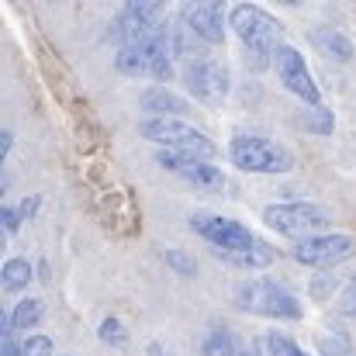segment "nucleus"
Segmentation results:
<instances>
[{
    "mask_svg": "<svg viewBox=\"0 0 356 356\" xmlns=\"http://www.w3.org/2000/svg\"><path fill=\"white\" fill-rule=\"evenodd\" d=\"M336 124V115L329 108H305V128L308 131H318V135H329Z\"/></svg>",
    "mask_w": 356,
    "mask_h": 356,
    "instance_id": "23",
    "label": "nucleus"
},
{
    "mask_svg": "<svg viewBox=\"0 0 356 356\" xmlns=\"http://www.w3.org/2000/svg\"><path fill=\"white\" fill-rule=\"evenodd\" d=\"M242 356H312L305 353L287 332H263L249 343V350H242Z\"/></svg>",
    "mask_w": 356,
    "mask_h": 356,
    "instance_id": "14",
    "label": "nucleus"
},
{
    "mask_svg": "<svg viewBox=\"0 0 356 356\" xmlns=\"http://www.w3.org/2000/svg\"><path fill=\"white\" fill-rule=\"evenodd\" d=\"M142 135L149 142H156L163 152H180V156H194V159H208V163L218 152V145L204 131H197L194 124H187L180 118H145L142 121Z\"/></svg>",
    "mask_w": 356,
    "mask_h": 356,
    "instance_id": "3",
    "label": "nucleus"
},
{
    "mask_svg": "<svg viewBox=\"0 0 356 356\" xmlns=\"http://www.w3.org/2000/svg\"><path fill=\"white\" fill-rule=\"evenodd\" d=\"M236 305L249 315L273 318V322H298L305 315L301 301L273 280H245L236 291Z\"/></svg>",
    "mask_w": 356,
    "mask_h": 356,
    "instance_id": "2",
    "label": "nucleus"
},
{
    "mask_svg": "<svg viewBox=\"0 0 356 356\" xmlns=\"http://www.w3.org/2000/svg\"><path fill=\"white\" fill-rule=\"evenodd\" d=\"M0 329H3V339H0V353L3 356H21L24 343H17L14 329H10V318H0Z\"/></svg>",
    "mask_w": 356,
    "mask_h": 356,
    "instance_id": "25",
    "label": "nucleus"
},
{
    "mask_svg": "<svg viewBox=\"0 0 356 356\" xmlns=\"http://www.w3.org/2000/svg\"><path fill=\"white\" fill-rule=\"evenodd\" d=\"M318 353L322 356H350L353 353V343L346 332H322L318 336Z\"/></svg>",
    "mask_w": 356,
    "mask_h": 356,
    "instance_id": "21",
    "label": "nucleus"
},
{
    "mask_svg": "<svg viewBox=\"0 0 356 356\" xmlns=\"http://www.w3.org/2000/svg\"><path fill=\"white\" fill-rule=\"evenodd\" d=\"M229 156L245 173H287L294 166V156L266 135H236Z\"/></svg>",
    "mask_w": 356,
    "mask_h": 356,
    "instance_id": "5",
    "label": "nucleus"
},
{
    "mask_svg": "<svg viewBox=\"0 0 356 356\" xmlns=\"http://www.w3.org/2000/svg\"><path fill=\"white\" fill-rule=\"evenodd\" d=\"M0 284H3V291H24L28 284H31V263L28 259H7L3 263V270H0Z\"/></svg>",
    "mask_w": 356,
    "mask_h": 356,
    "instance_id": "20",
    "label": "nucleus"
},
{
    "mask_svg": "<svg viewBox=\"0 0 356 356\" xmlns=\"http://www.w3.org/2000/svg\"><path fill=\"white\" fill-rule=\"evenodd\" d=\"M263 225L280 232V236L294 238H312L322 236V229L332 225V215L322 204H308V201H284V204H266L263 208Z\"/></svg>",
    "mask_w": 356,
    "mask_h": 356,
    "instance_id": "4",
    "label": "nucleus"
},
{
    "mask_svg": "<svg viewBox=\"0 0 356 356\" xmlns=\"http://www.w3.org/2000/svg\"><path fill=\"white\" fill-rule=\"evenodd\" d=\"M229 24L249 56V70H266V63L284 45V24L256 3H236L229 10Z\"/></svg>",
    "mask_w": 356,
    "mask_h": 356,
    "instance_id": "1",
    "label": "nucleus"
},
{
    "mask_svg": "<svg viewBox=\"0 0 356 356\" xmlns=\"http://www.w3.org/2000/svg\"><path fill=\"white\" fill-rule=\"evenodd\" d=\"M191 229L201 238H208L215 245V252H236V249H249V245L259 242L242 222L225 218V215H194Z\"/></svg>",
    "mask_w": 356,
    "mask_h": 356,
    "instance_id": "10",
    "label": "nucleus"
},
{
    "mask_svg": "<svg viewBox=\"0 0 356 356\" xmlns=\"http://www.w3.org/2000/svg\"><path fill=\"white\" fill-rule=\"evenodd\" d=\"M142 111L149 115V118H177V115H184L187 111V104H184V97L180 94H173L170 87H149L145 94H142Z\"/></svg>",
    "mask_w": 356,
    "mask_h": 356,
    "instance_id": "13",
    "label": "nucleus"
},
{
    "mask_svg": "<svg viewBox=\"0 0 356 356\" xmlns=\"http://www.w3.org/2000/svg\"><path fill=\"white\" fill-rule=\"evenodd\" d=\"M156 163L163 170L177 173L180 180L194 184L197 191H218V187H225V173L215 163H208V159H194V156H180V152H163L159 149Z\"/></svg>",
    "mask_w": 356,
    "mask_h": 356,
    "instance_id": "11",
    "label": "nucleus"
},
{
    "mask_svg": "<svg viewBox=\"0 0 356 356\" xmlns=\"http://www.w3.org/2000/svg\"><path fill=\"white\" fill-rule=\"evenodd\" d=\"M184 87L201 101V104H222L232 90V76L222 63L208 59V56H194L184 66Z\"/></svg>",
    "mask_w": 356,
    "mask_h": 356,
    "instance_id": "8",
    "label": "nucleus"
},
{
    "mask_svg": "<svg viewBox=\"0 0 356 356\" xmlns=\"http://www.w3.org/2000/svg\"><path fill=\"white\" fill-rule=\"evenodd\" d=\"M10 329L14 332H28V329H35L42 318H45V305L38 301V298H24V301H17L14 308H10Z\"/></svg>",
    "mask_w": 356,
    "mask_h": 356,
    "instance_id": "18",
    "label": "nucleus"
},
{
    "mask_svg": "<svg viewBox=\"0 0 356 356\" xmlns=\"http://www.w3.org/2000/svg\"><path fill=\"white\" fill-rule=\"evenodd\" d=\"M166 263L177 270V273H184V277H191V273H197V263L191 259V256H184L180 249H170L166 252Z\"/></svg>",
    "mask_w": 356,
    "mask_h": 356,
    "instance_id": "27",
    "label": "nucleus"
},
{
    "mask_svg": "<svg viewBox=\"0 0 356 356\" xmlns=\"http://www.w3.org/2000/svg\"><path fill=\"white\" fill-rule=\"evenodd\" d=\"M201 356H242V350L229 329H211L201 339Z\"/></svg>",
    "mask_w": 356,
    "mask_h": 356,
    "instance_id": "19",
    "label": "nucleus"
},
{
    "mask_svg": "<svg viewBox=\"0 0 356 356\" xmlns=\"http://www.w3.org/2000/svg\"><path fill=\"white\" fill-rule=\"evenodd\" d=\"M97 336H101L104 346H118V350L128 346V329H124L121 318H104V322L97 325Z\"/></svg>",
    "mask_w": 356,
    "mask_h": 356,
    "instance_id": "22",
    "label": "nucleus"
},
{
    "mask_svg": "<svg viewBox=\"0 0 356 356\" xmlns=\"http://www.w3.org/2000/svg\"><path fill=\"white\" fill-rule=\"evenodd\" d=\"M38 204H42V197H24V201H21V208H17V211H21V218H31V215L38 211Z\"/></svg>",
    "mask_w": 356,
    "mask_h": 356,
    "instance_id": "29",
    "label": "nucleus"
},
{
    "mask_svg": "<svg viewBox=\"0 0 356 356\" xmlns=\"http://www.w3.org/2000/svg\"><path fill=\"white\" fill-rule=\"evenodd\" d=\"M315 45H318L325 56L339 59V63L353 59V42H350L343 31H336V28H315Z\"/></svg>",
    "mask_w": 356,
    "mask_h": 356,
    "instance_id": "17",
    "label": "nucleus"
},
{
    "mask_svg": "<svg viewBox=\"0 0 356 356\" xmlns=\"http://www.w3.org/2000/svg\"><path fill=\"white\" fill-rule=\"evenodd\" d=\"M336 312L346 315V318H356V277H350L346 287L339 291V298H336Z\"/></svg>",
    "mask_w": 356,
    "mask_h": 356,
    "instance_id": "24",
    "label": "nucleus"
},
{
    "mask_svg": "<svg viewBox=\"0 0 356 356\" xmlns=\"http://www.w3.org/2000/svg\"><path fill=\"white\" fill-rule=\"evenodd\" d=\"M0 222H3V236H17L21 232V225H24V218H21V211L17 208H3L0 211Z\"/></svg>",
    "mask_w": 356,
    "mask_h": 356,
    "instance_id": "28",
    "label": "nucleus"
},
{
    "mask_svg": "<svg viewBox=\"0 0 356 356\" xmlns=\"http://www.w3.org/2000/svg\"><path fill=\"white\" fill-rule=\"evenodd\" d=\"M159 28H163V7L152 3V0H145V3L131 0V3H124L118 14H115V21H111V38L121 42V49H124V45L149 42Z\"/></svg>",
    "mask_w": 356,
    "mask_h": 356,
    "instance_id": "7",
    "label": "nucleus"
},
{
    "mask_svg": "<svg viewBox=\"0 0 356 356\" xmlns=\"http://www.w3.org/2000/svg\"><path fill=\"white\" fill-rule=\"evenodd\" d=\"M273 70H277L280 83H284L298 101H305L308 108H322V90H318V83H315V76H312L305 56H301L294 45L284 42V45L277 49V56H273Z\"/></svg>",
    "mask_w": 356,
    "mask_h": 356,
    "instance_id": "9",
    "label": "nucleus"
},
{
    "mask_svg": "<svg viewBox=\"0 0 356 356\" xmlns=\"http://www.w3.org/2000/svg\"><path fill=\"white\" fill-rule=\"evenodd\" d=\"M356 252V238L346 232H322V236L301 238L291 245V259L301 263V266H312V270H329V266H339L346 259H353Z\"/></svg>",
    "mask_w": 356,
    "mask_h": 356,
    "instance_id": "6",
    "label": "nucleus"
},
{
    "mask_svg": "<svg viewBox=\"0 0 356 356\" xmlns=\"http://www.w3.org/2000/svg\"><path fill=\"white\" fill-rule=\"evenodd\" d=\"M115 70L121 76H149V42L124 45L115 56Z\"/></svg>",
    "mask_w": 356,
    "mask_h": 356,
    "instance_id": "16",
    "label": "nucleus"
},
{
    "mask_svg": "<svg viewBox=\"0 0 356 356\" xmlns=\"http://www.w3.org/2000/svg\"><path fill=\"white\" fill-rule=\"evenodd\" d=\"M21 356H52V339L49 336H28Z\"/></svg>",
    "mask_w": 356,
    "mask_h": 356,
    "instance_id": "26",
    "label": "nucleus"
},
{
    "mask_svg": "<svg viewBox=\"0 0 356 356\" xmlns=\"http://www.w3.org/2000/svg\"><path fill=\"white\" fill-rule=\"evenodd\" d=\"M10 145H14V131H3V135H0V156H7Z\"/></svg>",
    "mask_w": 356,
    "mask_h": 356,
    "instance_id": "30",
    "label": "nucleus"
},
{
    "mask_svg": "<svg viewBox=\"0 0 356 356\" xmlns=\"http://www.w3.org/2000/svg\"><path fill=\"white\" fill-rule=\"evenodd\" d=\"M180 21L187 24V31L204 42V45H222L225 42V17H222V3L204 0V3H187L180 10Z\"/></svg>",
    "mask_w": 356,
    "mask_h": 356,
    "instance_id": "12",
    "label": "nucleus"
},
{
    "mask_svg": "<svg viewBox=\"0 0 356 356\" xmlns=\"http://www.w3.org/2000/svg\"><path fill=\"white\" fill-rule=\"evenodd\" d=\"M218 259H225V263H232V266H242V270H263V266H270L273 259H277V249L270 245V242H256V245H249V249H236V252H215Z\"/></svg>",
    "mask_w": 356,
    "mask_h": 356,
    "instance_id": "15",
    "label": "nucleus"
}]
</instances>
